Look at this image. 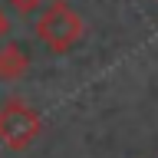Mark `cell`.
Listing matches in <instances>:
<instances>
[{"instance_id": "obj_1", "label": "cell", "mask_w": 158, "mask_h": 158, "mask_svg": "<svg viewBox=\"0 0 158 158\" xmlns=\"http://www.w3.org/2000/svg\"><path fill=\"white\" fill-rule=\"evenodd\" d=\"M33 33L49 53L56 56H66L79 46V40L86 33V23L79 17L69 0H53V3H43L36 13V23H33Z\"/></svg>"}, {"instance_id": "obj_2", "label": "cell", "mask_w": 158, "mask_h": 158, "mask_svg": "<svg viewBox=\"0 0 158 158\" xmlns=\"http://www.w3.org/2000/svg\"><path fill=\"white\" fill-rule=\"evenodd\" d=\"M43 135V115L23 99L0 102V145L10 152H27Z\"/></svg>"}, {"instance_id": "obj_3", "label": "cell", "mask_w": 158, "mask_h": 158, "mask_svg": "<svg viewBox=\"0 0 158 158\" xmlns=\"http://www.w3.org/2000/svg\"><path fill=\"white\" fill-rule=\"evenodd\" d=\"M33 66V56H30V49L17 40H3L0 43V79L3 82H17L23 79Z\"/></svg>"}, {"instance_id": "obj_4", "label": "cell", "mask_w": 158, "mask_h": 158, "mask_svg": "<svg viewBox=\"0 0 158 158\" xmlns=\"http://www.w3.org/2000/svg\"><path fill=\"white\" fill-rule=\"evenodd\" d=\"M43 3H46V0H7V7L13 10V13H20V17H33V13H40Z\"/></svg>"}, {"instance_id": "obj_5", "label": "cell", "mask_w": 158, "mask_h": 158, "mask_svg": "<svg viewBox=\"0 0 158 158\" xmlns=\"http://www.w3.org/2000/svg\"><path fill=\"white\" fill-rule=\"evenodd\" d=\"M10 36V13L3 10V3H0V43Z\"/></svg>"}]
</instances>
